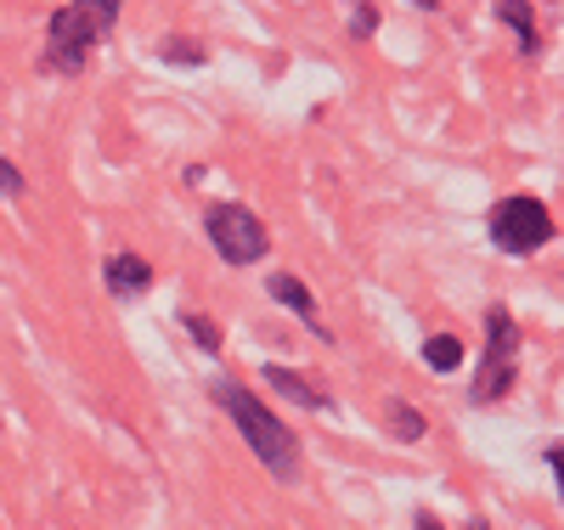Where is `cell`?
Returning <instances> with one entry per match:
<instances>
[{"mask_svg":"<svg viewBox=\"0 0 564 530\" xmlns=\"http://www.w3.org/2000/svg\"><path fill=\"white\" fill-rule=\"evenodd\" d=\"M423 361H430L435 372H457V367H463V339H452V333H435V339L423 345Z\"/></svg>","mask_w":564,"mask_h":530,"instance_id":"cell-11","label":"cell"},{"mask_svg":"<svg viewBox=\"0 0 564 530\" xmlns=\"http://www.w3.org/2000/svg\"><path fill=\"white\" fill-rule=\"evenodd\" d=\"M390 429H395V441H423L430 435V418H423L417 407H406V401H395L390 407Z\"/></svg>","mask_w":564,"mask_h":530,"instance_id":"cell-12","label":"cell"},{"mask_svg":"<svg viewBox=\"0 0 564 530\" xmlns=\"http://www.w3.org/2000/svg\"><path fill=\"white\" fill-rule=\"evenodd\" d=\"M271 300H282V305H289V311H294V316H300V322L316 333L322 345H334V333H327V327H322V316H316V294H311V288H305L294 271H276V277H271Z\"/></svg>","mask_w":564,"mask_h":530,"instance_id":"cell-5","label":"cell"},{"mask_svg":"<svg viewBox=\"0 0 564 530\" xmlns=\"http://www.w3.org/2000/svg\"><path fill=\"white\" fill-rule=\"evenodd\" d=\"M547 468H553V486H558V474H564V452H558V441L547 446Z\"/></svg>","mask_w":564,"mask_h":530,"instance_id":"cell-17","label":"cell"},{"mask_svg":"<svg viewBox=\"0 0 564 530\" xmlns=\"http://www.w3.org/2000/svg\"><path fill=\"white\" fill-rule=\"evenodd\" d=\"M508 390H513V361H497V367H480V372H475V383H468V401L491 407V401H502Z\"/></svg>","mask_w":564,"mask_h":530,"instance_id":"cell-9","label":"cell"},{"mask_svg":"<svg viewBox=\"0 0 564 530\" xmlns=\"http://www.w3.org/2000/svg\"><path fill=\"white\" fill-rule=\"evenodd\" d=\"M164 57H170V63H193V68L204 63V52H198V45H164Z\"/></svg>","mask_w":564,"mask_h":530,"instance_id":"cell-16","label":"cell"},{"mask_svg":"<svg viewBox=\"0 0 564 530\" xmlns=\"http://www.w3.org/2000/svg\"><path fill=\"white\" fill-rule=\"evenodd\" d=\"M265 383H271L276 396H289L294 407H322V401H327L316 383H311L305 372H294V367H265Z\"/></svg>","mask_w":564,"mask_h":530,"instance_id":"cell-8","label":"cell"},{"mask_svg":"<svg viewBox=\"0 0 564 530\" xmlns=\"http://www.w3.org/2000/svg\"><path fill=\"white\" fill-rule=\"evenodd\" d=\"M102 282H108L113 300H135V294H148V288H153V266L141 255H113L102 266Z\"/></svg>","mask_w":564,"mask_h":530,"instance_id":"cell-6","label":"cell"},{"mask_svg":"<svg viewBox=\"0 0 564 530\" xmlns=\"http://www.w3.org/2000/svg\"><path fill=\"white\" fill-rule=\"evenodd\" d=\"M215 401L238 418V429H243V441H249V452L282 479V486H294L300 479V435L289 423H282L271 407H260L243 383H231V378H220L215 383Z\"/></svg>","mask_w":564,"mask_h":530,"instance_id":"cell-1","label":"cell"},{"mask_svg":"<svg viewBox=\"0 0 564 530\" xmlns=\"http://www.w3.org/2000/svg\"><path fill=\"white\" fill-rule=\"evenodd\" d=\"M412 530H441V519H435V513H417V524H412Z\"/></svg>","mask_w":564,"mask_h":530,"instance_id":"cell-18","label":"cell"},{"mask_svg":"<svg viewBox=\"0 0 564 530\" xmlns=\"http://www.w3.org/2000/svg\"><path fill=\"white\" fill-rule=\"evenodd\" d=\"M18 192H23V170L12 159H0V198H18Z\"/></svg>","mask_w":564,"mask_h":530,"instance_id":"cell-14","label":"cell"},{"mask_svg":"<svg viewBox=\"0 0 564 530\" xmlns=\"http://www.w3.org/2000/svg\"><path fill=\"white\" fill-rule=\"evenodd\" d=\"M181 322H186V333H193V339H198L204 350H220V327H215L209 316H193V311H186Z\"/></svg>","mask_w":564,"mask_h":530,"instance_id":"cell-13","label":"cell"},{"mask_svg":"<svg viewBox=\"0 0 564 530\" xmlns=\"http://www.w3.org/2000/svg\"><path fill=\"white\" fill-rule=\"evenodd\" d=\"M497 18L513 23V34H520V52H536V23H531V0H497Z\"/></svg>","mask_w":564,"mask_h":530,"instance_id":"cell-10","label":"cell"},{"mask_svg":"<svg viewBox=\"0 0 564 530\" xmlns=\"http://www.w3.org/2000/svg\"><path fill=\"white\" fill-rule=\"evenodd\" d=\"M204 226H209L215 255L231 260V266H254V260H265V249H271L260 215H249L243 204H215V209L204 215Z\"/></svg>","mask_w":564,"mask_h":530,"instance_id":"cell-4","label":"cell"},{"mask_svg":"<svg viewBox=\"0 0 564 530\" xmlns=\"http://www.w3.org/2000/svg\"><path fill=\"white\" fill-rule=\"evenodd\" d=\"M468 530H491V524H486V519H468Z\"/></svg>","mask_w":564,"mask_h":530,"instance_id":"cell-20","label":"cell"},{"mask_svg":"<svg viewBox=\"0 0 564 530\" xmlns=\"http://www.w3.org/2000/svg\"><path fill=\"white\" fill-rule=\"evenodd\" d=\"M119 12H124V0H74V7H63L52 18V29H45L52 34L45 40V63H52L57 74H85L90 52L113 34Z\"/></svg>","mask_w":564,"mask_h":530,"instance_id":"cell-2","label":"cell"},{"mask_svg":"<svg viewBox=\"0 0 564 530\" xmlns=\"http://www.w3.org/2000/svg\"><path fill=\"white\" fill-rule=\"evenodd\" d=\"M412 7H423V12H435V7H441V0H412Z\"/></svg>","mask_w":564,"mask_h":530,"instance_id":"cell-19","label":"cell"},{"mask_svg":"<svg viewBox=\"0 0 564 530\" xmlns=\"http://www.w3.org/2000/svg\"><path fill=\"white\" fill-rule=\"evenodd\" d=\"M491 244L508 249V255H536L553 244V215L542 198H531V192H520V198H502L491 209Z\"/></svg>","mask_w":564,"mask_h":530,"instance_id":"cell-3","label":"cell"},{"mask_svg":"<svg viewBox=\"0 0 564 530\" xmlns=\"http://www.w3.org/2000/svg\"><path fill=\"white\" fill-rule=\"evenodd\" d=\"M513 345H520V327H513V316H508V311H486V356H480V367L513 361Z\"/></svg>","mask_w":564,"mask_h":530,"instance_id":"cell-7","label":"cell"},{"mask_svg":"<svg viewBox=\"0 0 564 530\" xmlns=\"http://www.w3.org/2000/svg\"><path fill=\"white\" fill-rule=\"evenodd\" d=\"M372 29H379V12H372V7H356V12H350V34H356V40H367Z\"/></svg>","mask_w":564,"mask_h":530,"instance_id":"cell-15","label":"cell"}]
</instances>
